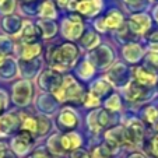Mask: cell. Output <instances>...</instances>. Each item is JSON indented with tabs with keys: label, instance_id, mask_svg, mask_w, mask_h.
<instances>
[{
	"label": "cell",
	"instance_id": "obj_1",
	"mask_svg": "<svg viewBox=\"0 0 158 158\" xmlns=\"http://www.w3.org/2000/svg\"><path fill=\"white\" fill-rule=\"evenodd\" d=\"M53 94L62 102H83L85 98L84 89L72 76H67L63 78L60 87Z\"/></svg>",
	"mask_w": 158,
	"mask_h": 158
},
{
	"label": "cell",
	"instance_id": "obj_2",
	"mask_svg": "<svg viewBox=\"0 0 158 158\" xmlns=\"http://www.w3.org/2000/svg\"><path fill=\"white\" fill-rule=\"evenodd\" d=\"M78 56V49L73 44H62L60 46L55 48L51 53V64L55 69H69L70 66L74 63V60Z\"/></svg>",
	"mask_w": 158,
	"mask_h": 158
},
{
	"label": "cell",
	"instance_id": "obj_3",
	"mask_svg": "<svg viewBox=\"0 0 158 158\" xmlns=\"http://www.w3.org/2000/svg\"><path fill=\"white\" fill-rule=\"evenodd\" d=\"M31 94H32V89H31V84L28 81H20L13 88V99L15 104L21 105V106H24L30 102Z\"/></svg>",
	"mask_w": 158,
	"mask_h": 158
},
{
	"label": "cell",
	"instance_id": "obj_4",
	"mask_svg": "<svg viewBox=\"0 0 158 158\" xmlns=\"http://www.w3.org/2000/svg\"><path fill=\"white\" fill-rule=\"evenodd\" d=\"M63 32L67 38H72V39H76L81 35L83 32V21H81L80 17L77 15H72L69 20L64 21L63 24Z\"/></svg>",
	"mask_w": 158,
	"mask_h": 158
},
{
	"label": "cell",
	"instance_id": "obj_5",
	"mask_svg": "<svg viewBox=\"0 0 158 158\" xmlns=\"http://www.w3.org/2000/svg\"><path fill=\"white\" fill-rule=\"evenodd\" d=\"M31 143H32V134L28 133V131L21 130L20 134L13 140V150H14L17 154H24V152L28 151Z\"/></svg>",
	"mask_w": 158,
	"mask_h": 158
},
{
	"label": "cell",
	"instance_id": "obj_6",
	"mask_svg": "<svg viewBox=\"0 0 158 158\" xmlns=\"http://www.w3.org/2000/svg\"><path fill=\"white\" fill-rule=\"evenodd\" d=\"M77 11L83 15H94L101 9V0H83L76 6Z\"/></svg>",
	"mask_w": 158,
	"mask_h": 158
},
{
	"label": "cell",
	"instance_id": "obj_7",
	"mask_svg": "<svg viewBox=\"0 0 158 158\" xmlns=\"http://www.w3.org/2000/svg\"><path fill=\"white\" fill-rule=\"evenodd\" d=\"M39 34H41L39 28L36 27V25L28 23V21H25L23 28H21V39H23L25 44H32V42H35L36 39L39 38Z\"/></svg>",
	"mask_w": 158,
	"mask_h": 158
},
{
	"label": "cell",
	"instance_id": "obj_8",
	"mask_svg": "<svg viewBox=\"0 0 158 158\" xmlns=\"http://www.w3.org/2000/svg\"><path fill=\"white\" fill-rule=\"evenodd\" d=\"M59 141H60L62 151H74V150H77L80 147L81 139L74 133H67L64 136H62Z\"/></svg>",
	"mask_w": 158,
	"mask_h": 158
},
{
	"label": "cell",
	"instance_id": "obj_9",
	"mask_svg": "<svg viewBox=\"0 0 158 158\" xmlns=\"http://www.w3.org/2000/svg\"><path fill=\"white\" fill-rule=\"evenodd\" d=\"M134 78L136 83L140 85H152L155 83V76L150 70L144 69V67H136L134 69Z\"/></svg>",
	"mask_w": 158,
	"mask_h": 158
},
{
	"label": "cell",
	"instance_id": "obj_10",
	"mask_svg": "<svg viewBox=\"0 0 158 158\" xmlns=\"http://www.w3.org/2000/svg\"><path fill=\"white\" fill-rule=\"evenodd\" d=\"M57 122H59V127L64 129V130L74 129L76 126H77V116L73 114L72 110L64 109V110H62V114L59 115Z\"/></svg>",
	"mask_w": 158,
	"mask_h": 158
},
{
	"label": "cell",
	"instance_id": "obj_11",
	"mask_svg": "<svg viewBox=\"0 0 158 158\" xmlns=\"http://www.w3.org/2000/svg\"><path fill=\"white\" fill-rule=\"evenodd\" d=\"M130 27L133 30V32L136 34H143L147 31V28L150 27V18L147 15H134L130 20Z\"/></svg>",
	"mask_w": 158,
	"mask_h": 158
},
{
	"label": "cell",
	"instance_id": "obj_12",
	"mask_svg": "<svg viewBox=\"0 0 158 158\" xmlns=\"http://www.w3.org/2000/svg\"><path fill=\"white\" fill-rule=\"evenodd\" d=\"M144 95H146V88L137 83H131L129 85V88L126 89V97L131 102L140 101V99L144 98Z\"/></svg>",
	"mask_w": 158,
	"mask_h": 158
},
{
	"label": "cell",
	"instance_id": "obj_13",
	"mask_svg": "<svg viewBox=\"0 0 158 158\" xmlns=\"http://www.w3.org/2000/svg\"><path fill=\"white\" fill-rule=\"evenodd\" d=\"M122 21H123V18H122L120 13L112 11V13H109L101 23H104V28H116L122 24Z\"/></svg>",
	"mask_w": 158,
	"mask_h": 158
},
{
	"label": "cell",
	"instance_id": "obj_14",
	"mask_svg": "<svg viewBox=\"0 0 158 158\" xmlns=\"http://www.w3.org/2000/svg\"><path fill=\"white\" fill-rule=\"evenodd\" d=\"M41 52V46L38 44H25L23 46V52H21V56L24 60H32L34 57H36Z\"/></svg>",
	"mask_w": 158,
	"mask_h": 158
},
{
	"label": "cell",
	"instance_id": "obj_15",
	"mask_svg": "<svg viewBox=\"0 0 158 158\" xmlns=\"http://www.w3.org/2000/svg\"><path fill=\"white\" fill-rule=\"evenodd\" d=\"M15 123V116L14 115H6V116L0 118V134L6 136L10 130L13 129Z\"/></svg>",
	"mask_w": 158,
	"mask_h": 158
},
{
	"label": "cell",
	"instance_id": "obj_16",
	"mask_svg": "<svg viewBox=\"0 0 158 158\" xmlns=\"http://www.w3.org/2000/svg\"><path fill=\"white\" fill-rule=\"evenodd\" d=\"M21 130L24 131H28V133H36L38 130V123H36V119L34 118H25L23 125H21Z\"/></svg>",
	"mask_w": 158,
	"mask_h": 158
},
{
	"label": "cell",
	"instance_id": "obj_17",
	"mask_svg": "<svg viewBox=\"0 0 158 158\" xmlns=\"http://www.w3.org/2000/svg\"><path fill=\"white\" fill-rule=\"evenodd\" d=\"M41 15L46 18H52L55 17V7L49 0H45L44 3L41 4Z\"/></svg>",
	"mask_w": 158,
	"mask_h": 158
},
{
	"label": "cell",
	"instance_id": "obj_18",
	"mask_svg": "<svg viewBox=\"0 0 158 158\" xmlns=\"http://www.w3.org/2000/svg\"><path fill=\"white\" fill-rule=\"evenodd\" d=\"M36 123H38V130H36V133H39V136H44V134L51 129V123H49V120L44 116L38 118V119H36Z\"/></svg>",
	"mask_w": 158,
	"mask_h": 158
},
{
	"label": "cell",
	"instance_id": "obj_19",
	"mask_svg": "<svg viewBox=\"0 0 158 158\" xmlns=\"http://www.w3.org/2000/svg\"><path fill=\"white\" fill-rule=\"evenodd\" d=\"M112 154V150L109 146H99L98 148H95V151L93 152L94 158H108Z\"/></svg>",
	"mask_w": 158,
	"mask_h": 158
},
{
	"label": "cell",
	"instance_id": "obj_20",
	"mask_svg": "<svg viewBox=\"0 0 158 158\" xmlns=\"http://www.w3.org/2000/svg\"><path fill=\"white\" fill-rule=\"evenodd\" d=\"M98 42H99L98 35H95V34H93V32L87 34V35L83 38V44L85 45L87 48H89V49L94 48V46H97V45H98Z\"/></svg>",
	"mask_w": 158,
	"mask_h": 158
},
{
	"label": "cell",
	"instance_id": "obj_21",
	"mask_svg": "<svg viewBox=\"0 0 158 158\" xmlns=\"http://www.w3.org/2000/svg\"><path fill=\"white\" fill-rule=\"evenodd\" d=\"M13 9H14V0H2L0 10L3 13H11Z\"/></svg>",
	"mask_w": 158,
	"mask_h": 158
},
{
	"label": "cell",
	"instance_id": "obj_22",
	"mask_svg": "<svg viewBox=\"0 0 158 158\" xmlns=\"http://www.w3.org/2000/svg\"><path fill=\"white\" fill-rule=\"evenodd\" d=\"M150 154L154 158H158V136L154 137L151 141H150V148H148Z\"/></svg>",
	"mask_w": 158,
	"mask_h": 158
},
{
	"label": "cell",
	"instance_id": "obj_23",
	"mask_svg": "<svg viewBox=\"0 0 158 158\" xmlns=\"http://www.w3.org/2000/svg\"><path fill=\"white\" fill-rule=\"evenodd\" d=\"M157 116H158V114L154 108H147L146 109V119L148 120V122H154V120L157 119Z\"/></svg>",
	"mask_w": 158,
	"mask_h": 158
},
{
	"label": "cell",
	"instance_id": "obj_24",
	"mask_svg": "<svg viewBox=\"0 0 158 158\" xmlns=\"http://www.w3.org/2000/svg\"><path fill=\"white\" fill-rule=\"evenodd\" d=\"M72 158H91V157H89V154L85 151V150L77 148V150H74V151H73Z\"/></svg>",
	"mask_w": 158,
	"mask_h": 158
},
{
	"label": "cell",
	"instance_id": "obj_25",
	"mask_svg": "<svg viewBox=\"0 0 158 158\" xmlns=\"http://www.w3.org/2000/svg\"><path fill=\"white\" fill-rule=\"evenodd\" d=\"M31 158H52V157L46 151H44V150H38V151L34 152Z\"/></svg>",
	"mask_w": 158,
	"mask_h": 158
},
{
	"label": "cell",
	"instance_id": "obj_26",
	"mask_svg": "<svg viewBox=\"0 0 158 158\" xmlns=\"http://www.w3.org/2000/svg\"><path fill=\"white\" fill-rule=\"evenodd\" d=\"M4 106H6V95L3 93H0V114L3 112Z\"/></svg>",
	"mask_w": 158,
	"mask_h": 158
},
{
	"label": "cell",
	"instance_id": "obj_27",
	"mask_svg": "<svg viewBox=\"0 0 158 158\" xmlns=\"http://www.w3.org/2000/svg\"><path fill=\"white\" fill-rule=\"evenodd\" d=\"M6 154H7V148H6V146L0 143V158H4V157H6Z\"/></svg>",
	"mask_w": 158,
	"mask_h": 158
},
{
	"label": "cell",
	"instance_id": "obj_28",
	"mask_svg": "<svg viewBox=\"0 0 158 158\" xmlns=\"http://www.w3.org/2000/svg\"><path fill=\"white\" fill-rule=\"evenodd\" d=\"M56 3H57V6H60V7H64L66 4L69 3V0H56Z\"/></svg>",
	"mask_w": 158,
	"mask_h": 158
},
{
	"label": "cell",
	"instance_id": "obj_29",
	"mask_svg": "<svg viewBox=\"0 0 158 158\" xmlns=\"http://www.w3.org/2000/svg\"><path fill=\"white\" fill-rule=\"evenodd\" d=\"M155 15H157V20H158V9H157V11H155Z\"/></svg>",
	"mask_w": 158,
	"mask_h": 158
},
{
	"label": "cell",
	"instance_id": "obj_30",
	"mask_svg": "<svg viewBox=\"0 0 158 158\" xmlns=\"http://www.w3.org/2000/svg\"><path fill=\"white\" fill-rule=\"evenodd\" d=\"M24 2H31V0H24Z\"/></svg>",
	"mask_w": 158,
	"mask_h": 158
},
{
	"label": "cell",
	"instance_id": "obj_31",
	"mask_svg": "<svg viewBox=\"0 0 158 158\" xmlns=\"http://www.w3.org/2000/svg\"><path fill=\"white\" fill-rule=\"evenodd\" d=\"M157 129H158V125H157Z\"/></svg>",
	"mask_w": 158,
	"mask_h": 158
},
{
	"label": "cell",
	"instance_id": "obj_32",
	"mask_svg": "<svg viewBox=\"0 0 158 158\" xmlns=\"http://www.w3.org/2000/svg\"><path fill=\"white\" fill-rule=\"evenodd\" d=\"M0 3H2V0H0Z\"/></svg>",
	"mask_w": 158,
	"mask_h": 158
}]
</instances>
